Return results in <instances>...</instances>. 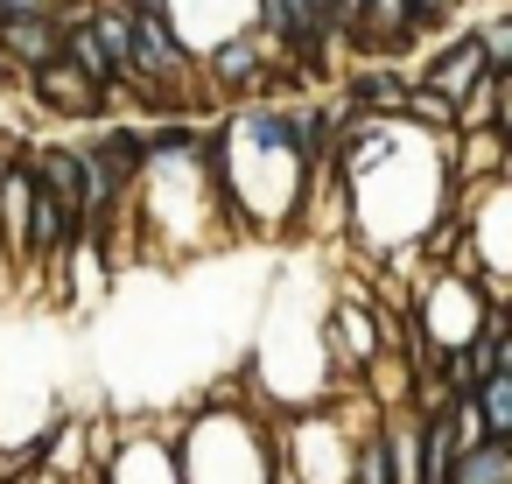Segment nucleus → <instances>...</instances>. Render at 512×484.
I'll return each mask as SVG.
<instances>
[{"mask_svg": "<svg viewBox=\"0 0 512 484\" xmlns=\"http://www.w3.org/2000/svg\"><path fill=\"white\" fill-rule=\"evenodd\" d=\"M218 78H232V85H253V71H260V43H218Z\"/></svg>", "mask_w": 512, "mask_h": 484, "instance_id": "f8f14e48", "label": "nucleus"}, {"mask_svg": "<svg viewBox=\"0 0 512 484\" xmlns=\"http://www.w3.org/2000/svg\"><path fill=\"white\" fill-rule=\"evenodd\" d=\"M57 15H15V22H0V57H8V64H50L57 57Z\"/></svg>", "mask_w": 512, "mask_h": 484, "instance_id": "20e7f679", "label": "nucleus"}, {"mask_svg": "<svg viewBox=\"0 0 512 484\" xmlns=\"http://www.w3.org/2000/svg\"><path fill=\"white\" fill-rule=\"evenodd\" d=\"M477 78H484V57H477V43L463 36L456 50H442V57H435V71H428L421 85H428V92H442V99H463Z\"/></svg>", "mask_w": 512, "mask_h": 484, "instance_id": "6e6552de", "label": "nucleus"}, {"mask_svg": "<svg viewBox=\"0 0 512 484\" xmlns=\"http://www.w3.org/2000/svg\"><path fill=\"white\" fill-rule=\"evenodd\" d=\"M449 463H456V421H449V407H435L421 421V470H414V484H449Z\"/></svg>", "mask_w": 512, "mask_h": 484, "instance_id": "423d86ee", "label": "nucleus"}, {"mask_svg": "<svg viewBox=\"0 0 512 484\" xmlns=\"http://www.w3.org/2000/svg\"><path fill=\"white\" fill-rule=\"evenodd\" d=\"M85 162L99 169V183L113 190V204H120V190H134L141 183V169L155 162L148 155V134H134V127H106L99 134V148H85Z\"/></svg>", "mask_w": 512, "mask_h": 484, "instance_id": "f03ea898", "label": "nucleus"}, {"mask_svg": "<svg viewBox=\"0 0 512 484\" xmlns=\"http://www.w3.org/2000/svg\"><path fill=\"white\" fill-rule=\"evenodd\" d=\"M400 8H407V29H428V22L449 15V0H400Z\"/></svg>", "mask_w": 512, "mask_h": 484, "instance_id": "ddd939ff", "label": "nucleus"}, {"mask_svg": "<svg viewBox=\"0 0 512 484\" xmlns=\"http://www.w3.org/2000/svg\"><path fill=\"white\" fill-rule=\"evenodd\" d=\"M29 85H36V99H43L50 113H64V120H85V113H99V106H106V92H99L85 71H71L64 57L36 64V71H29Z\"/></svg>", "mask_w": 512, "mask_h": 484, "instance_id": "7ed1b4c3", "label": "nucleus"}, {"mask_svg": "<svg viewBox=\"0 0 512 484\" xmlns=\"http://www.w3.org/2000/svg\"><path fill=\"white\" fill-rule=\"evenodd\" d=\"M57 57H64L71 71H85V78H92L99 92H106V85H120V71H113V57L99 50V36H92L85 22H71V29H57Z\"/></svg>", "mask_w": 512, "mask_h": 484, "instance_id": "39448f33", "label": "nucleus"}, {"mask_svg": "<svg viewBox=\"0 0 512 484\" xmlns=\"http://www.w3.org/2000/svg\"><path fill=\"white\" fill-rule=\"evenodd\" d=\"M127 43H134V71L127 85H176L190 71V43H176L169 15H162V0H148V8H127Z\"/></svg>", "mask_w": 512, "mask_h": 484, "instance_id": "f257e3e1", "label": "nucleus"}, {"mask_svg": "<svg viewBox=\"0 0 512 484\" xmlns=\"http://www.w3.org/2000/svg\"><path fill=\"white\" fill-rule=\"evenodd\" d=\"M470 407H477V421H484L491 442H512V372H484L470 386Z\"/></svg>", "mask_w": 512, "mask_h": 484, "instance_id": "1a4fd4ad", "label": "nucleus"}, {"mask_svg": "<svg viewBox=\"0 0 512 484\" xmlns=\"http://www.w3.org/2000/svg\"><path fill=\"white\" fill-rule=\"evenodd\" d=\"M400 113H414L421 127H456V99H442V92H428V85H407Z\"/></svg>", "mask_w": 512, "mask_h": 484, "instance_id": "9b49d317", "label": "nucleus"}, {"mask_svg": "<svg viewBox=\"0 0 512 484\" xmlns=\"http://www.w3.org/2000/svg\"><path fill=\"white\" fill-rule=\"evenodd\" d=\"M351 99H358V106H372V113H400V99H407V78H393V71H372V78H358V85H351Z\"/></svg>", "mask_w": 512, "mask_h": 484, "instance_id": "9d476101", "label": "nucleus"}, {"mask_svg": "<svg viewBox=\"0 0 512 484\" xmlns=\"http://www.w3.org/2000/svg\"><path fill=\"white\" fill-rule=\"evenodd\" d=\"M449 484H512V442H470V449H456Z\"/></svg>", "mask_w": 512, "mask_h": 484, "instance_id": "0eeeda50", "label": "nucleus"}]
</instances>
